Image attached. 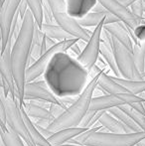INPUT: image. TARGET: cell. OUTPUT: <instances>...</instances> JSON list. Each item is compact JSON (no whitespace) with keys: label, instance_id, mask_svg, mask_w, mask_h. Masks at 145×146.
Returning <instances> with one entry per match:
<instances>
[{"label":"cell","instance_id":"cell-1","mask_svg":"<svg viewBox=\"0 0 145 146\" xmlns=\"http://www.w3.org/2000/svg\"><path fill=\"white\" fill-rule=\"evenodd\" d=\"M45 82L59 98L81 94L87 85L89 73L67 52L56 54L44 73Z\"/></svg>","mask_w":145,"mask_h":146},{"label":"cell","instance_id":"cell-2","mask_svg":"<svg viewBox=\"0 0 145 146\" xmlns=\"http://www.w3.org/2000/svg\"><path fill=\"white\" fill-rule=\"evenodd\" d=\"M35 20L28 9L22 21V27L11 50V68L13 80L17 90V100L19 106L24 104V88L25 74L27 70L28 59L30 56L32 37H33Z\"/></svg>","mask_w":145,"mask_h":146},{"label":"cell","instance_id":"cell-3","mask_svg":"<svg viewBox=\"0 0 145 146\" xmlns=\"http://www.w3.org/2000/svg\"><path fill=\"white\" fill-rule=\"evenodd\" d=\"M99 75H97V77L87 82V86L81 92V94L77 98V100L47 127L48 130L55 133L57 131L62 130V129L79 127L81 118L89 110L91 98H93L95 90L97 87V81H99Z\"/></svg>","mask_w":145,"mask_h":146},{"label":"cell","instance_id":"cell-4","mask_svg":"<svg viewBox=\"0 0 145 146\" xmlns=\"http://www.w3.org/2000/svg\"><path fill=\"white\" fill-rule=\"evenodd\" d=\"M101 129H103L101 125L89 128L68 143L77 146H136L138 142L145 138V131L114 134L110 132H101Z\"/></svg>","mask_w":145,"mask_h":146},{"label":"cell","instance_id":"cell-5","mask_svg":"<svg viewBox=\"0 0 145 146\" xmlns=\"http://www.w3.org/2000/svg\"><path fill=\"white\" fill-rule=\"evenodd\" d=\"M45 1L50 7L57 25L63 28L73 38L83 41L85 43H87L89 40V37L93 32L85 28L81 27L75 19L71 18L68 15L65 0H45Z\"/></svg>","mask_w":145,"mask_h":146},{"label":"cell","instance_id":"cell-6","mask_svg":"<svg viewBox=\"0 0 145 146\" xmlns=\"http://www.w3.org/2000/svg\"><path fill=\"white\" fill-rule=\"evenodd\" d=\"M3 104L4 110H5V123L7 128L17 134L27 146H36L30 137L27 126L22 117L18 102H14L8 96V98H3Z\"/></svg>","mask_w":145,"mask_h":146},{"label":"cell","instance_id":"cell-7","mask_svg":"<svg viewBox=\"0 0 145 146\" xmlns=\"http://www.w3.org/2000/svg\"><path fill=\"white\" fill-rule=\"evenodd\" d=\"M111 49L115 59V63L122 79L128 81H143L142 75L136 69L132 53L126 47L120 44L112 37Z\"/></svg>","mask_w":145,"mask_h":146},{"label":"cell","instance_id":"cell-8","mask_svg":"<svg viewBox=\"0 0 145 146\" xmlns=\"http://www.w3.org/2000/svg\"><path fill=\"white\" fill-rule=\"evenodd\" d=\"M77 41H79V39L73 38V39H69V40L62 41V42H58L53 47H51L49 50H47L45 54H43L33 65L30 66L26 70V74H25L26 84L35 82L38 78H40L45 73L49 63H50L51 60H52V58L55 55L58 54V53L67 52L71 48V46L75 44V43H77Z\"/></svg>","mask_w":145,"mask_h":146},{"label":"cell","instance_id":"cell-9","mask_svg":"<svg viewBox=\"0 0 145 146\" xmlns=\"http://www.w3.org/2000/svg\"><path fill=\"white\" fill-rule=\"evenodd\" d=\"M103 21L105 20H103L97 27H95V30L91 33L89 40L85 43V46L83 50L81 51V55L75 58L77 61L87 70V73L95 65L97 58L99 57V47H101V32H103Z\"/></svg>","mask_w":145,"mask_h":146},{"label":"cell","instance_id":"cell-10","mask_svg":"<svg viewBox=\"0 0 145 146\" xmlns=\"http://www.w3.org/2000/svg\"><path fill=\"white\" fill-rule=\"evenodd\" d=\"M13 43L12 41L8 40L6 48L3 52H1L0 46V74L3 80V92L5 98L9 96L14 102H17V90H16L15 83L12 75L11 68V50Z\"/></svg>","mask_w":145,"mask_h":146},{"label":"cell","instance_id":"cell-11","mask_svg":"<svg viewBox=\"0 0 145 146\" xmlns=\"http://www.w3.org/2000/svg\"><path fill=\"white\" fill-rule=\"evenodd\" d=\"M29 100H42L50 104H58L67 108L62 104L60 98L53 94L45 81H35L25 84L24 102H29Z\"/></svg>","mask_w":145,"mask_h":146},{"label":"cell","instance_id":"cell-12","mask_svg":"<svg viewBox=\"0 0 145 146\" xmlns=\"http://www.w3.org/2000/svg\"><path fill=\"white\" fill-rule=\"evenodd\" d=\"M97 2L101 4L109 13L112 14L120 22L130 27L132 30L141 23H143V18L140 19L134 16L130 9L120 4L117 0H97Z\"/></svg>","mask_w":145,"mask_h":146},{"label":"cell","instance_id":"cell-13","mask_svg":"<svg viewBox=\"0 0 145 146\" xmlns=\"http://www.w3.org/2000/svg\"><path fill=\"white\" fill-rule=\"evenodd\" d=\"M20 2L21 0H4L3 3L0 5V28L2 33L1 52H3L6 48L12 20L17 12Z\"/></svg>","mask_w":145,"mask_h":146},{"label":"cell","instance_id":"cell-14","mask_svg":"<svg viewBox=\"0 0 145 146\" xmlns=\"http://www.w3.org/2000/svg\"><path fill=\"white\" fill-rule=\"evenodd\" d=\"M67 13L71 18L79 20L91 13L97 0H65Z\"/></svg>","mask_w":145,"mask_h":146},{"label":"cell","instance_id":"cell-15","mask_svg":"<svg viewBox=\"0 0 145 146\" xmlns=\"http://www.w3.org/2000/svg\"><path fill=\"white\" fill-rule=\"evenodd\" d=\"M124 102L113 94H103L99 96H93L89 110L91 111H107L112 108H118L123 106Z\"/></svg>","mask_w":145,"mask_h":146},{"label":"cell","instance_id":"cell-16","mask_svg":"<svg viewBox=\"0 0 145 146\" xmlns=\"http://www.w3.org/2000/svg\"><path fill=\"white\" fill-rule=\"evenodd\" d=\"M103 30H105L111 37H113L115 40H117L120 44L128 49L132 53L133 49V42L130 39L126 27L122 22H116V23L109 24V25H103Z\"/></svg>","mask_w":145,"mask_h":146},{"label":"cell","instance_id":"cell-17","mask_svg":"<svg viewBox=\"0 0 145 146\" xmlns=\"http://www.w3.org/2000/svg\"><path fill=\"white\" fill-rule=\"evenodd\" d=\"M85 130H87V128H81V127H71V128L62 129V130L53 133L52 136L49 137L47 140L52 146L64 145L79 134L85 132Z\"/></svg>","mask_w":145,"mask_h":146},{"label":"cell","instance_id":"cell-18","mask_svg":"<svg viewBox=\"0 0 145 146\" xmlns=\"http://www.w3.org/2000/svg\"><path fill=\"white\" fill-rule=\"evenodd\" d=\"M97 87H99L107 94H113V96H117L120 94H124V92H128L121 85L116 83L111 76L107 75V74L101 72V75L99 77V81H97Z\"/></svg>","mask_w":145,"mask_h":146},{"label":"cell","instance_id":"cell-19","mask_svg":"<svg viewBox=\"0 0 145 146\" xmlns=\"http://www.w3.org/2000/svg\"><path fill=\"white\" fill-rule=\"evenodd\" d=\"M99 123L107 129L109 132L114 133V134H124V133H131L129 129L126 128L120 121H118L115 117H113L107 111H105L101 116Z\"/></svg>","mask_w":145,"mask_h":146},{"label":"cell","instance_id":"cell-20","mask_svg":"<svg viewBox=\"0 0 145 146\" xmlns=\"http://www.w3.org/2000/svg\"><path fill=\"white\" fill-rule=\"evenodd\" d=\"M20 110H21V114H22V117H23V120H24V122H25L26 126H27L28 132H29L30 137H31L34 144L36 146H52L50 144V142H49V141L38 131V129H37L36 126L34 125V123H33V121L31 120V118L26 114L23 106H20Z\"/></svg>","mask_w":145,"mask_h":146},{"label":"cell","instance_id":"cell-21","mask_svg":"<svg viewBox=\"0 0 145 146\" xmlns=\"http://www.w3.org/2000/svg\"><path fill=\"white\" fill-rule=\"evenodd\" d=\"M23 108L25 110L26 114L30 118H35L36 120L43 119V120H49L51 122L54 121V118L51 115L50 111L44 108H41L39 106H36L32 102H24Z\"/></svg>","mask_w":145,"mask_h":146},{"label":"cell","instance_id":"cell-22","mask_svg":"<svg viewBox=\"0 0 145 146\" xmlns=\"http://www.w3.org/2000/svg\"><path fill=\"white\" fill-rule=\"evenodd\" d=\"M99 56L103 59V61L107 63V67L109 68V70L114 75V76H112V77L121 78V75L119 74L117 66H116L115 59H114V55H113V52H112L111 47H110L109 45L105 44L103 41L101 42V47H99Z\"/></svg>","mask_w":145,"mask_h":146},{"label":"cell","instance_id":"cell-23","mask_svg":"<svg viewBox=\"0 0 145 146\" xmlns=\"http://www.w3.org/2000/svg\"><path fill=\"white\" fill-rule=\"evenodd\" d=\"M41 31H42L47 37L55 40L57 43L73 38V37L71 36L70 34H68L63 28H61L60 26L57 25V24H52V25L43 24L42 27H41Z\"/></svg>","mask_w":145,"mask_h":146},{"label":"cell","instance_id":"cell-24","mask_svg":"<svg viewBox=\"0 0 145 146\" xmlns=\"http://www.w3.org/2000/svg\"><path fill=\"white\" fill-rule=\"evenodd\" d=\"M45 38V34L41 31L38 26L34 25L33 31V37H32V43H31V49H30V58L34 59L37 61L41 56L43 55L42 52V44Z\"/></svg>","mask_w":145,"mask_h":146},{"label":"cell","instance_id":"cell-25","mask_svg":"<svg viewBox=\"0 0 145 146\" xmlns=\"http://www.w3.org/2000/svg\"><path fill=\"white\" fill-rule=\"evenodd\" d=\"M109 113L111 114L113 117H115L118 121L122 123L126 128L129 129V131L131 133H137V132H141V129L137 126V125L134 123V121L130 118L125 112H123L122 110H120L118 108H112L110 110H107Z\"/></svg>","mask_w":145,"mask_h":146},{"label":"cell","instance_id":"cell-26","mask_svg":"<svg viewBox=\"0 0 145 146\" xmlns=\"http://www.w3.org/2000/svg\"><path fill=\"white\" fill-rule=\"evenodd\" d=\"M112 79H113L116 83L121 85L128 92H130V94H132L139 96V94L145 92L144 80L143 81H128V80L122 79V78H114V77H112Z\"/></svg>","mask_w":145,"mask_h":146},{"label":"cell","instance_id":"cell-27","mask_svg":"<svg viewBox=\"0 0 145 146\" xmlns=\"http://www.w3.org/2000/svg\"><path fill=\"white\" fill-rule=\"evenodd\" d=\"M107 14H109V12H107V13H95V12H91V13H89L83 18L75 20V21H77V23L83 28L97 27L103 20H105V16H107Z\"/></svg>","mask_w":145,"mask_h":146},{"label":"cell","instance_id":"cell-28","mask_svg":"<svg viewBox=\"0 0 145 146\" xmlns=\"http://www.w3.org/2000/svg\"><path fill=\"white\" fill-rule=\"evenodd\" d=\"M32 13L36 25L41 29L43 25V0H25Z\"/></svg>","mask_w":145,"mask_h":146},{"label":"cell","instance_id":"cell-29","mask_svg":"<svg viewBox=\"0 0 145 146\" xmlns=\"http://www.w3.org/2000/svg\"><path fill=\"white\" fill-rule=\"evenodd\" d=\"M132 57L136 69L140 74L144 73V58H145V41L140 42L139 45H133Z\"/></svg>","mask_w":145,"mask_h":146},{"label":"cell","instance_id":"cell-30","mask_svg":"<svg viewBox=\"0 0 145 146\" xmlns=\"http://www.w3.org/2000/svg\"><path fill=\"white\" fill-rule=\"evenodd\" d=\"M118 108L123 112H125L134 121V123L141 129V131H145V116L143 114L135 111L129 104H123V106H118Z\"/></svg>","mask_w":145,"mask_h":146},{"label":"cell","instance_id":"cell-31","mask_svg":"<svg viewBox=\"0 0 145 146\" xmlns=\"http://www.w3.org/2000/svg\"><path fill=\"white\" fill-rule=\"evenodd\" d=\"M0 135L5 146H26L24 144V141L9 128H0Z\"/></svg>","mask_w":145,"mask_h":146},{"label":"cell","instance_id":"cell-32","mask_svg":"<svg viewBox=\"0 0 145 146\" xmlns=\"http://www.w3.org/2000/svg\"><path fill=\"white\" fill-rule=\"evenodd\" d=\"M43 24H48V25L56 24L50 7L45 0H43Z\"/></svg>","mask_w":145,"mask_h":146},{"label":"cell","instance_id":"cell-33","mask_svg":"<svg viewBox=\"0 0 145 146\" xmlns=\"http://www.w3.org/2000/svg\"><path fill=\"white\" fill-rule=\"evenodd\" d=\"M95 113H97V111H91V110H87V113L83 115V117L81 118V122H79V127H81V128H89V123H91V121L93 120V116L95 115Z\"/></svg>","mask_w":145,"mask_h":146},{"label":"cell","instance_id":"cell-34","mask_svg":"<svg viewBox=\"0 0 145 146\" xmlns=\"http://www.w3.org/2000/svg\"><path fill=\"white\" fill-rule=\"evenodd\" d=\"M130 11H131V13L133 14L134 16L142 19V18H143L144 12H143V9H142L141 0H138V1H136L135 3L132 4V5L130 6Z\"/></svg>","mask_w":145,"mask_h":146},{"label":"cell","instance_id":"cell-35","mask_svg":"<svg viewBox=\"0 0 145 146\" xmlns=\"http://www.w3.org/2000/svg\"><path fill=\"white\" fill-rule=\"evenodd\" d=\"M133 33L135 35L136 39L139 42H144L145 41V21L143 19V23H141L140 25H138L137 27H135L133 29Z\"/></svg>","mask_w":145,"mask_h":146},{"label":"cell","instance_id":"cell-36","mask_svg":"<svg viewBox=\"0 0 145 146\" xmlns=\"http://www.w3.org/2000/svg\"><path fill=\"white\" fill-rule=\"evenodd\" d=\"M65 110H66V108H63V106H58V104H51L50 108H49V111H50L51 115H52V117L54 118V120L57 118V117L60 116Z\"/></svg>","mask_w":145,"mask_h":146},{"label":"cell","instance_id":"cell-37","mask_svg":"<svg viewBox=\"0 0 145 146\" xmlns=\"http://www.w3.org/2000/svg\"><path fill=\"white\" fill-rule=\"evenodd\" d=\"M27 10H28V5H27V3H26V1L25 0H21V2H20V4H19V7H18V9H17V12L19 13V17L21 20L24 19V16H25Z\"/></svg>","mask_w":145,"mask_h":146},{"label":"cell","instance_id":"cell-38","mask_svg":"<svg viewBox=\"0 0 145 146\" xmlns=\"http://www.w3.org/2000/svg\"><path fill=\"white\" fill-rule=\"evenodd\" d=\"M132 108H133L135 111L139 112V113L143 114L145 116V111H144V108H143V102H135V104H129Z\"/></svg>","mask_w":145,"mask_h":146},{"label":"cell","instance_id":"cell-39","mask_svg":"<svg viewBox=\"0 0 145 146\" xmlns=\"http://www.w3.org/2000/svg\"><path fill=\"white\" fill-rule=\"evenodd\" d=\"M3 98L0 96V120L6 124L5 123V110H4V104H3Z\"/></svg>","mask_w":145,"mask_h":146},{"label":"cell","instance_id":"cell-40","mask_svg":"<svg viewBox=\"0 0 145 146\" xmlns=\"http://www.w3.org/2000/svg\"><path fill=\"white\" fill-rule=\"evenodd\" d=\"M69 50L70 51H72V52L73 53V54L75 55V58H77V57H79V55H81V46H79V43H75V44L73 45H72V46H71V48L69 49Z\"/></svg>","mask_w":145,"mask_h":146},{"label":"cell","instance_id":"cell-41","mask_svg":"<svg viewBox=\"0 0 145 146\" xmlns=\"http://www.w3.org/2000/svg\"><path fill=\"white\" fill-rule=\"evenodd\" d=\"M91 12H95V13H107V10H105V8L103 7L101 4H99V2H97V4H95V6L93 8V10H91Z\"/></svg>","mask_w":145,"mask_h":146},{"label":"cell","instance_id":"cell-42","mask_svg":"<svg viewBox=\"0 0 145 146\" xmlns=\"http://www.w3.org/2000/svg\"><path fill=\"white\" fill-rule=\"evenodd\" d=\"M118 2H119L120 4H122L123 6H125V7H130V6L132 5L133 3H135L136 1H138V0H117Z\"/></svg>","mask_w":145,"mask_h":146},{"label":"cell","instance_id":"cell-43","mask_svg":"<svg viewBox=\"0 0 145 146\" xmlns=\"http://www.w3.org/2000/svg\"><path fill=\"white\" fill-rule=\"evenodd\" d=\"M45 36H46V35H45ZM56 43L57 42L55 40H53V39H51V38H49V37L46 36V47H47V50H49L51 47L54 46Z\"/></svg>","mask_w":145,"mask_h":146},{"label":"cell","instance_id":"cell-44","mask_svg":"<svg viewBox=\"0 0 145 146\" xmlns=\"http://www.w3.org/2000/svg\"><path fill=\"white\" fill-rule=\"evenodd\" d=\"M136 146H145V138L142 139V140L140 141V142H138Z\"/></svg>","mask_w":145,"mask_h":146},{"label":"cell","instance_id":"cell-45","mask_svg":"<svg viewBox=\"0 0 145 146\" xmlns=\"http://www.w3.org/2000/svg\"><path fill=\"white\" fill-rule=\"evenodd\" d=\"M0 127H1V129H6V128H7V126H6V124H4V123L2 122L1 120H0Z\"/></svg>","mask_w":145,"mask_h":146},{"label":"cell","instance_id":"cell-46","mask_svg":"<svg viewBox=\"0 0 145 146\" xmlns=\"http://www.w3.org/2000/svg\"><path fill=\"white\" fill-rule=\"evenodd\" d=\"M140 96H141L142 98H144V102H143V108H144V111H145V92H143V94H139Z\"/></svg>","mask_w":145,"mask_h":146},{"label":"cell","instance_id":"cell-47","mask_svg":"<svg viewBox=\"0 0 145 146\" xmlns=\"http://www.w3.org/2000/svg\"><path fill=\"white\" fill-rule=\"evenodd\" d=\"M0 88H3V80H2L1 74H0Z\"/></svg>","mask_w":145,"mask_h":146},{"label":"cell","instance_id":"cell-48","mask_svg":"<svg viewBox=\"0 0 145 146\" xmlns=\"http://www.w3.org/2000/svg\"><path fill=\"white\" fill-rule=\"evenodd\" d=\"M141 3H142V9H143V12L145 13V0H141Z\"/></svg>","mask_w":145,"mask_h":146},{"label":"cell","instance_id":"cell-49","mask_svg":"<svg viewBox=\"0 0 145 146\" xmlns=\"http://www.w3.org/2000/svg\"><path fill=\"white\" fill-rule=\"evenodd\" d=\"M0 128H1V127H0ZM0 146H5V145H4V143H3V141H2L1 135H0Z\"/></svg>","mask_w":145,"mask_h":146},{"label":"cell","instance_id":"cell-50","mask_svg":"<svg viewBox=\"0 0 145 146\" xmlns=\"http://www.w3.org/2000/svg\"><path fill=\"white\" fill-rule=\"evenodd\" d=\"M1 41H2V33H1V28H0V46H1Z\"/></svg>","mask_w":145,"mask_h":146},{"label":"cell","instance_id":"cell-51","mask_svg":"<svg viewBox=\"0 0 145 146\" xmlns=\"http://www.w3.org/2000/svg\"><path fill=\"white\" fill-rule=\"evenodd\" d=\"M60 146H77V145H73V144H69V143H67V144H64V145H60Z\"/></svg>","mask_w":145,"mask_h":146},{"label":"cell","instance_id":"cell-52","mask_svg":"<svg viewBox=\"0 0 145 146\" xmlns=\"http://www.w3.org/2000/svg\"><path fill=\"white\" fill-rule=\"evenodd\" d=\"M3 2H4V0H0V5H1V4L3 3Z\"/></svg>","mask_w":145,"mask_h":146},{"label":"cell","instance_id":"cell-53","mask_svg":"<svg viewBox=\"0 0 145 146\" xmlns=\"http://www.w3.org/2000/svg\"><path fill=\"white\" fill-rule=\"evenodd\" d=\"M144 72H145V58H144Z\"/></svg>","mask_w":145,"mask_h":146}]
</instances>
